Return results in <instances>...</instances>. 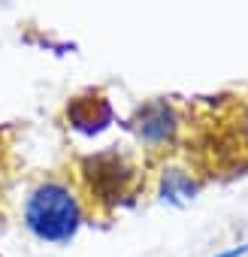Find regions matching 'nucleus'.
<instances>
[{
	"label": "nucleus",
	"mask_w": 248,
	"mask_h": 257,
	"mask_svg": "<svg viewBox=\"0 0 248 257\" xmlns=\"http://www.w3.org/2000/svg\"><path fill=\"white\" fill-rule=\"evenodd\" d=\"M25 224L43 242H67L82 227V200L64 179H43L25 200Z\"/></svg>",
	"instance_id": "nucleus-1"
}]
</instances>
